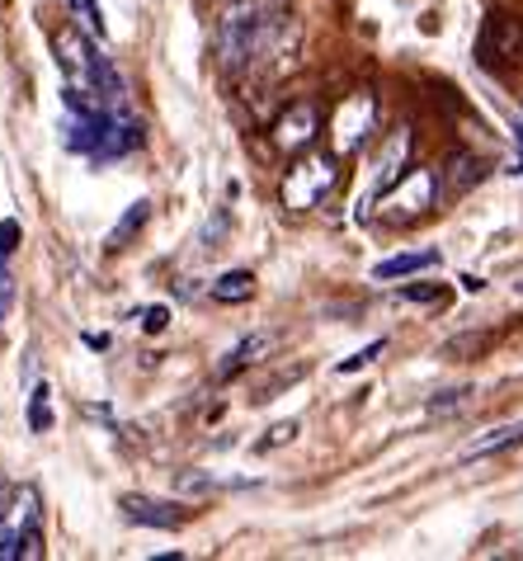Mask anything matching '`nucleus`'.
Listing matches in <instances>:
<instances>
[{"mask_svg": "<svg viewBox=\"0 0 523 561\" xmlns=\"http://www.w3.org/2000/svg\"><path fill=\"white\" fill-rule=\"evenodd\" d=\"M283 0H232L218 20V67L241 71L269 53V43L283 28Z\"/></svg>", "mask_w": 523, "mask_h": 561, "instance_id": "nucleus-1", "label": "nucleus"}, {"mask_svg": "<svg viewBox=\"0 0 523 561\" xmlns=\"http://www.w3.org/2000/svg\"><path fill=\"white\" fill-rule=\"evenodd\" d=\"M335 175H340V170H335V151H306L283 175V208H292V213L316 208L321 198L335 190Z\"/></svg>", "mask_w": 523, "mask_h": 561, "instance_id": "nucleus-2", "label": "nucleus"}, {"mask_svg": "<svg viewBox=\"0 0 523 561\" xmlns=\"http://www.w3.org/2000/svg\"><path fill=\"white\" fill-rule=\"evenodd\" d=\"M481 61L486 67H514L523 61V20L510 10H490L481 28Z\"/></svg>", "mask_w": 523, "mask_h": 561, "instance_id": "nucleus-3", "label": "nucleus"}, {"mask_svg": "<svg viewBox=\"0 0 523 561\" xmlns=\"http://www.w3.org/2000/svg\"><path fill=\"white\" fill-rule=\"evenodd\" d=\"M434 190L439 184L429 170H410V175H402L387 194H382V217H387V222H410V217H420L429 204H434Z\"/></svg>", "mask_w": 523, "mask_h": 561, "instance_id": "nucleus-4", "label": "nucleus"}, {"mask_svg": "<svg viewBox=\"0 0 523 561\" xmlns=\"http://www.w3.org/2000/svg\"><path fill=\"white\" fill-rule=\"evenodd\" d=\"M373 123H377V104H373V95H349V100L340 104V114H335V156L359 151V147H363V137L373 133Z\"/></svg>", "mask_w": 523, "mask_h": 561, "instance_id": "nucleus-5", "label": "nucleus"}, {"mask_svg": "<svg viewBox=\"0 0 523 561\" xmlns=\"http://www.w3.org/2000/svg\"><path fill=\"white\" fill-rule=\"evenodd\" d=\"M316 133H321V114H316V104H288L283 114H279V123H274V147L288 151V156L312 151Z\"/></svg>", "mask_w": 523, "mask_h": 561, "instance_id": "nucleus-6", "label": "nucleus"}, {"mask_svg": "<svg viewBox=\"0 0 523 561\" xmlns=\"http://www.w3.org/2000/svg\"><path fill=\"white\" fill-rule=\"evenodd\" d=\"M123 519L128 524H142V528H179L189 519V510L175 505V501H151V495H123L118 501Z\"/></svg>", "mask_w": 523, "mask_h": 561, "instance_id": "nucleus-7", "label": "nucleus"}, {"mask_svg": "<svg viewBox=\"0 0 523 561\" xmlns=\"http://www.w3.org/2000/svg\"><path fill=\"white\" fill-rule=\"evenodd\" d=\"M406 156H410V128H396L387 137V147H382V161H377V198L406 175Z\"/></svg>", "mask_w": 523, "mask_h": 561, "instance_id": "nucleus-8", "label": "nucleus"}, {"mask_svg": "<svg viewBox=\"0 0 523 561\" xmlns=\"http://www.w3.org/2000/svg\"><path fill=\"white\" fill-rule=\"evenodd\" d=\"M269 345H274L269 335H251V340H241V345H236L232 354H226V364H222L218 373H212V378H218V382H232L236 373H245L251 364H259V358L269 354Z\"/></svg>", "mask_w": 523, "mask_h": 561, "instance_id": "nucleus-9", "label": "nucleus"}, {"mask_svg": "<svg viewBox=\"0 0 523 561\" xmlns=\"http://www.w3.org/2000/svg\"><path fill=\"white\" fill-rule=\"evenodd\" d=\"M251 298H255V274L251 270H226L222 278H212V302L236 307V302H251Z\"/></svg>", "mask_w": 523, "mask_h": 561, "instance_id": "nucleus-10", "label": "nucleus"}, {"mask_svg": "<svg viewBox=\"0 0 523 561\" xmlns=\"http://www.w3.org/2000/svg\"><path fill=\"white\" fill-rule=\"evenodd\" d=\"M519 444H523V420L490 430V434H481V439H472L463 448V458H490V454H504V448H519Z\"/></svg>", "mask_w": 523, "mask_h": 561, "instance_id": "nucleus-11", "label": "nucleus"}, {"mask_svg": "<svg viewBox=\"0 0 523 561\" xmlns=\"http://www.w3.org/2000/svg\"><path fill=\"white\" fill-rule=\"evenodd\" d=\"M481 175H486V165L476 161L472 151H457L449 161V175H443V190H449V194H467L472 184H481Z\"/></svg>", "mask_w": 523, "mask_h": 561, "instance_id": "nucleus-12", "label": "nucleus"}, {"mask_svg": "<svg viewBox=\"0 0 523 561\" xmlns=\"http://www.w3.org/2000/svg\"><path fill=\"white\" fill-rule=\"evenodd\" d=\"M429 264H439V251H410V255H392V260H382L373 278L377 284H387V278H406V274H420L429 270Z\"/></svg>", "mask_w": 523, "mask_h": 561, "instance_id": "nucleus-13", "label": "nucleus"}, {"mask_svg": "<svg viewBox=\"0 0 523 561\" xmlns=\"http://www.w3.org/2000/svg\"><path fill=\"white\" fill-rule=\"evenodd\" d=\"M147 217H151V204L147 198H137V204H128V213H123V222L109 231V251H123V245H128L137 231L147 227Z\"/></svg>", "mask_w": 523, "mask_h": 561, "instance_id": "nucleus-14", "label": "nucleus"}, {"mask_svg": "<svg viewBox=\"0 0 523 561\" xmlns=\"http://www.w3.org/2000/svg\"><path fill=\"white\" fill-rule=\"evenodd\" d=\"M490 345H496V331H467V335H453L439 354L443 358H476V354H486Z\"/></svg>", "mask_w": 523, "mask_h": 561, "instance_id": "nucleus-15", "label": "nucleus"}, {"mask_svg": "<svg viewBox=\"0 0 523 561\" xmlns=\"http://www.w3.org/2000/svg\"><path fill=\"white\" fill-rule=\"evenodd\" d=\"M467 401H472V387H449V392H434L429 415H453V411H463Z\"/></svg>", "mask_w": 523, "mask_h": 561, "instance_id": "nucleus-16", "label": "nucleus"}, {"mask_svg": "<svg viewBox=\"0 0 523 561\" xmlns=\"http://www.w3.org/2000/svg\"><path fill=\"white\" fill-rule=\"evenodd\" d=\"M28 425H34V434H48L53 415H48V387H34V397H28Z\"/></svg>", "mask_w": 523, "mask_h": 561, "instance_id": "nucleus-17", "label": "nucleus"}, {"mask_svg": "<svg viewBox=\"0 0 523 561\" xmlns=\"http://www.w3.org/2000/svg\"><path fill=\"white\" fill-rule=\"evenodd\" d=\"M298 420H279V425H274L269 434H265V439H259L255 448H259V454H269V448H283V444H292V439H298Z\"/></svg>", "mask_w": 523, "mask_h": 561, "instance_id": "nucleus-18", "label": "nucleus"}, {"mask_svg": "<svg viewBox=\"0 0 523 561\" xmlns=\"http://www.w3.org/2000/svg\"><path fill=\"white\" fill-rule=\"evenodd\" d=\"M71 10H75V20L85 24V34L104 38V14H100V5H95V0H71Z\"/></svg>", "mask_w": 523, "mask_h": 561, "instance_id": "nucleus-19", "label": "nucleus"}, {"mask_svg": "<svg viewBox=\"0 0 523 561\" xmlns=\"http://www.w3.org/2000/svg\"><path fill=\"white\" fill-rule=\"evenodd\" d=\"M387 350V340H373V345H363L359 354H349V358H340V373H359V368H368L373 364V358Z\"/></svg>", "mask_w": 523, "mask_h": 561, "instance_id": "nucleus-20", "label": "nucleus"}, {"mask_svg": "<svg viewBox=\"0 0 523 561\" xmlns=\"http://www.w3.org/2000/svg\"><path fill=\"white\" fill-rule=\"evenodd\" d=\"M165 325H171V311H165V307H147V311H142V331H147V335H161Z\"/></svg>", "mask_w": 523, "mask_h": 561, "instance_id": "nucleus-21", "label": "nucleus"}, {"mask_svg": "<svg viewBox=\"0 0 523 561\" xmlns=\"http://www.w3.org/2000/svg\"><path fill=\"white\" fill-rule=\"evenodd\" d=\"M14 251H20V222L5 217V222H0V255H14Z\"/></svg>", "mask_w": 523, "mask_h": 561, "instance_id": "nucleus-22", "label": "nucleus"}, {"mask_svg": "<svg viewBox=\"0 0 523 561\" xmlns=\"http://www.w3.org/2000/svg\"><path fill=\"white\" fill-rule=\"evenodd\" d=\"M10 298H14V278H10L5 255H0V321H5V311H10Z\"/></svg>", "mask_w": 523, "mask_h": 561, "instance_id": "nucleus-23", "label": "nucleus"}, {"mask_svg": "<svg viewBox=\"0 0 523 561\" xmlns=\"http://www.w3.org/2000/svg\"><path fill=\"white\" fill-rule=\"evenodd\" d=\"M218 481H208V477H198V472H179V491H189V495H208Z\"/></svg>", "mask_w": 523, "mask_h": 561, "instance_id": "nucleus-24", "label": "nucleus"}, {"mask_svg": "<svg viewBox=\"0 0 523 561\" xmlns=\"http://www.w3.org/2000/svg\"><path fill=\"white\" fill-rule=\"evenodd\" d=\"M402 298L406 302H434V298H443V288L439 284H415V288H402Z\"/></svg>", "mask_w": 523, "mask_h": 561, "instance_id": "nucleus-25", "label": "nucleus"}, {"mask_svg": "<svg viewBox=\"0 0 523 561\" xmlns=\"http://www.w3.org/2000/svg\"><path fill=\"white\" fill-rule=\"evenodd\" d=\"M85 345H90V350H109V335H95V331H90Z\"/></svg>", "mask_w": 523, "mask_h": 561, "instance_id": "nucleus-26", "label": "nucleus"}]
</instances>
